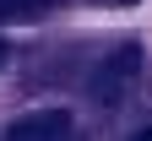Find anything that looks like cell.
Masks as SVG:
<instances>
[{"label": "cell", "mask_w": 152, "mask_h": 141, "mask_svg": "<svg viewBox=\"0 0 152 141\" xmlns=\"http://www.w3.org/2000/svg\"><path fill=\"white\" fill-rule=\"evenodd\" d=\"M141 76V44H120V49H109L103 54V65L92 71V98H98V103H120V92L130 87Z\"/></svg>", "instance_id": "obj_1"}, {"label": "cell", "mask_w": 152, "mask_h": 141, "mask_svg": "<svg viewBox=\"0 0 152 141\" xmlns=\"http://www.w3.org/2000/svg\"><path fill=\"white\" fill-rule=\"evenodd\" d=\"M65 136H71L65 109H33V114H16L0 141H65Z\"/></svg>", "instance_id": "obj_2"}, {"label": "cell", "mask_w": 152, "mask_h": 141, "mask_svg": "<svg viewBox=\"0 0 152 141\" xmlns=\"http://www.w3.org/2000/svg\"><path fill=\"white\" fill-rule=\"evenodd\" d=\"M44 11V0H0V22H11V16H33Z\"/></svg>", "instance_id": "obj_3"}, {"label": "cell", "mask_w": 152, "mask_h": 141, "mask_svg": "<svg viewBox=\"0 0 152 141\" xmlns=\"http://www.w3.org/2000/svg\"><path fill=\"white\" fill-rule=\"evenodd\" d=\"M92 6H136V0H92Z\"/></svg>", "instance_id": "obj_4"}, {"label": "cell", "mask_w": 152, "mask_h": 141, "mask_svg": "<svg viewBox=\"0 0 152 141\" xmlns=\"http://www.w3.org/2000/svg\"><path fill=\"white\" fill-rule=\"evenodd\" d=\"M0 65H6V38H0Z\"/></svg>", "instance_id": "obj_5"}, {"label": "cell", "mask_w": 152, "mask_h": 141, "mask_svg": "<svg viewBox=\"0 0 152 141\" xmlns=\"http://www.w3.org/2000/svg\"><path fill=\"white\" fill-rule=\"evenodd\" d=\"M136 141H152V130H141V136H136Z\"/></svg>", "instance_id": "obj_6"}]
</instances>
